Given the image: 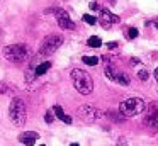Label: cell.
Returning a JSON list of instances; mask_svg holds the SVG:
<instances>
[{
	"mask_svg": "<svg viewBox=\"0 0 158 146\" xmlns=\"http://www.w3.org/2000/svg\"><path fill=\"white\" fill-rule=\"evenodd\" d=\"M72 81H73V87L77 88V92H78V94H82V95L92 94L94 81H92V77H90L85 70L73 68V70H72Z\"/></svg>",
	"mask_w": 158,
	"mask_h": 146,
	"instance_id": "cell-1",
	"label": "cell"
},
{
	"mask_svg": "<svg viewBox=\"0 0 158 146\" xmlns=\"http://www.w3.org/2000/svg\"><path fill=\"white\" fill-rule=\"evenodd\" d=\"M144 111H146V104L139 97L126 98V100H123L119 104V112L123 114V117H134V115L141 114Z\"/></svg>",
	"mask_w": 158,
	"mask_h": 146,
	"instance_id": "cell-2",
	"label": "cell"
},
{
	"mask_svg": "<svg viewBox=\"0 0 158 146\" xmlns=\"http://www.w3.org/2000/svg\"><path fill=\"white\" fill-rule=\"evenodd\" d=\"M2 54H4V58L7 61L19 65V63H24V61L27 60L29 49H27L26 44H10V46H5L4 48Z\"/></svg>",
	"mask_w": 158,
	"mask_h": 146,
	"instance_id": "cell-3",
	"label": "cell"
},
{
	"mask_svg": "<svg viewBox=\"0 0 158 146\" xmlns=\"http://www.w3.org/2000/svg\"><path fill=\"white\" fill-rule=\"evenodd\" d=\"M9 117L14 122V126H24L26 119H27V111H26V104L19 97H14L9 105Z\"/></svg>",
	"mask_w": 158,
	"mask_h": 146,
	"instance_id": "cell-4",
	"label": "cell"
},
{
	"mask_svg": "<svg viewBox=\"0 0 158 146\" xmlns=\"http://www.w3.org/2000/svg\"><path fill=\"white\" fill-rule=\"evenodd\" d=\"M63 44V37L58 34H51V36H46L43 39L41 46H39V56H49L55 51H58V48Z\"/></svg>",
	"mask_w": 158,
	"mask_h": 146,
	"instance_id": "cell-5",
	"label": "cell"
},
{
	"mask_svg": "<svg viewBox=\"0 0 158 146\" xmlns=\"http://www.w3.org/2000/svg\"><path fill=\"white\" fill-rule=\"evenodd\" d=\"M77 115L85 122H95L97 119L102 117V112L94 105H80L77 109Z\"/></svg>",
	"mask_w": 158,
	"mask_h": 146,
	"instance_id": "cell-6",
	"label": "cell"
},
{
	"mask_svg": "<svg viewBox=\"0 0 158 146\" xmlns=\"http://www.w3.org/2000/svg\"><path fill=\"white\" fill-rule=\"evenodd\" d=\"M104 71H106V77L109 78V80L117 81V83H121V85H129V75H126V73H123V71L116 70L110 63L106 65Z\"/></svg>",
	"mask_w": 158,
	"mask_h": 146,
	"instance_id": "cell-7",
	"label": "cell"
},
{
	"mask_svg": "<svg viewBox=\"0 0 158 146\" xmlns=\"http://www.w3.org/2000/svg\"><path fill=\"white\" fill-rule=\"evenodd\" d=\"M144 112V126L150 129H158V104H151Z\"/></svg>",
	"mask_w": 158,
	"mask_h": 146,
	"instance_id": "cell-8",
	"label": "cell"
},
{
	"mask_svg": "<svg viewBox=\"0 0 158 146\" xmlns=\"http://www.w3.org/2000/svg\"><path fill=\"white\" fill-rule=\"evenodd\" d=\"M53 12H55L56 20H58V26L61 27V29H66V31L75 29V22L70 19V15H68V12H66V10H63V9H55Z\"/></svg>",
	"mask_w": 158,
	"mask_h": 146,
	"instance_id": "cell-9",
	"label": "cell"
},
{
	"mask_svg": "<svg viewBox=\"0 0 158 146\" xmlns=\"http://www.w3.org/2000/svg\"><path fill=\"white\" fill-rule=\"evenodd\" d=\"M99 22L102 24L104 27H110L112 24H117V22H119V17L114 15V14L110 12V10H107V9H100Z\"/></svg>",
	"mask_w": 158,
	"mask_h": 146,
	"instance_id": "cell-10",
	"label": "cell"
},
{
	"mask_svg": "<svg viewBox=\"0 0 158 146\" xmlns=\"http://www.w3.org/2000/svg\"><path fill=\"white\" fill-rule=\"evenodd\" d=\"M38 138H39L38 132H34V131H26V132H22V134L19 136V141H21L22 144H26V146H32V144H36Z\"/></svg>",
	"mask_w": 158,
	"mask_h": 146,
	"instance_id": "cell-11",
	"label": "cell"
},
{
	"mask_svg": "<svg viewBox=\"0 0 158 146\" xmlns=\"http://www.w3.org/2000/svg\"><path fill=\"white\" fill-rule=\"evenodd\" d=\"M53 112H55L56 117H58L60 121H63L65 124H72V117H70V115H66L65 112H63V109L60 107V105H55V107H53Z\"/></svg>",
	"mask_w": 158,
	"mask_h": 146,
	"instance_id": "cell-12",
	"label": "cell"
},
{
	"mask_svg": "<svg viewBox=\"0 0 158 146\" xmlns=\"http://www.w3.org/2000/svg\"><path fill=\"white\" fill-rule=\"evenodd\" d=\"M51 68V61H44V63H39L38 66H36V77H41V75H44L46 71Z\"/></svg>",
	"mask_w": 158,
	"mask_h": 146,
	"instance_id": "cell-13",
	"label": "cell"
},
{
	"mask_svg": "<svg viewBox=\"0 0 158 146\" xmlns=\"http://www.w3.org/2000/svg\"><path fill=\"white\" fill-rule=\"evenodd\" d=\"M87 46H90V48H100V46H102V39H100L99 36H90L89 41H87Z\"/></svg>",
	"mask_w": 158,
	"mask_h": 146,
	"instance_id": "cell-14",
	"label": "cell"
},
{
	"mask_svg": "<svg viewBox=\"0 0 158 146\" xmlns=\"http://www.w3.org/2000/svg\"><path fill=\"white\" fill-rule=\"evenodd\" d=\"M82 61L85 65H89V66H95V65H99V58L97 56H83Z\"/></svg>",
	"mask_w": 158,
	"mask_h": 146,
	"instance_id": "cell-15",
	"label": "cell"
},
{
	"mask_svg": "<svg viewBox=\"0 0 158 146\" xmlns=\"http://www.w3.org/2000/svg\"><path fill=\"white\" fill-rule=\"evenodd\" d=\"M82 19H83V22L90 24V26H95V24H97V19H95L94 15H90V14H85V15H83Z\"/></svg>",
	"mask_w": 158,
	"mask_h": 146,
	"instance_id": "cell-16",
	"label": "cell"
},
{
	"mask_svg": "<svg viewBox=\"0 0 158 146\" xmlns=\"http://www.w3.org/2000/svg\"><path fill=\"white\" fill-rule=\"evenodd\" d=\"M127 37H129V39H136L138 37V29L136 27H129V29H127Z\"/></svg>",
	"mask_w": 158,
	"mask_h": 146,
	"instance_id": "cell-17",
	"label": "cell"
},
{
	"mask_svg": "<svg viewBox=\"0 0 158 146\" xmlns=\"http://www.w3.org/2000/svg\"><path fill=\"white\" fill-rule=\"evenodd\" d=\"M138 78H139V80H148V71L144 70V68H141V70H138Z\"/></svg>",
	"mask_w": 158,
	"mask_h": 146,
	"instance_id": "cell-18",
	"label": "cell"
},
{
	"mask_svg": "<svg viewBox=\"0 0 158 146\" xmlns=\"http://www.w3.org/2000/svg\"><path fill=\"white\" fill-rule=\"evenodd\" d=\"M53 119H55V115H53V112H51V111H48V112L44 114V121L48 122V124H51V122H53Z\"/></svg>",
	"mask_w": 158,
	"mask_h": 146,
	"instance_id": "cell-19",
	"label": "cell"
},
{
	"mask_svg": "<svg viewBox=\"0 0 158 146\" xmlns=\"http://www.w3.org/2000/svg\"><path fill=\"white\" fill-rule=\"evenodd\" d=\"M9 92H10L9 85H5L4 81H0V94H9Z\"/></svg>",
	"mask_w": 158,
	"mask_h": 146,
	"instance_id": "cell-20",
	"label": "cell"
},
{
	"mask_svg": "<svg viewBox=\"0 0 158 146\" xmlns=\"http://www.w3.org/2000/svg\"><path fill=\"white\" fill-rule=\"evenodd\" d=\"M90 9H92V10H100V7L97 5L95 2H92V3H90Z\"/></svg>",
	"mask_w": 158,
	"mask_h": 146,
	"instance_id": "cell-21",
	"label": "cell"
},
{
	"mask_svg": "<svg viewBox=\"0 0 158 146\" xmlns=\"http://www.w3.org/2000/svg\"><path fill=\"white\" fill-rule=\"evenodd\" d=\"M107 48H109V49H114V48H117V43H109Z\"/></svg>",
	"mask_w": 158,
	"mask_h": 146,
	"instance_id": "cell-22",
	"label": "cell"
},
{
	"mask_svg": "<svg viewBox=\"0 0 158 146\" xmlns=\"http://www.w3.org/2000/svg\"><path fill=\"white\" fill-rule=\"evenodd\" d=\"M153 75H155V80L158 81V68H156V70H155V73H153Z\"/></svg>",
	"mask_w": 158,
	"mask_h": 146,
	"instance_id": "cell-23",
	"label": "cell"
},
{
	"mask_svg": "<svg viewBox=\"0 0 158 146\" xmlns=\"http://www.w3.org/2000/svg\"><path fill=\"white\" fill-rule=\"evenodd\" d=\"M116 146H127V144H126V143H124V141H119V143H117Z\"/></svg>",
	"mask_w": 158,
	"mask_h": 146,
	"instance_id": "cell-24",
	"label": "cell"
},
{
	"mask_svg": "<svg viewBox=\"0 0 158 146\" xmlns=\"http://www.w3.org/2000/svg\"><path fill=\"white\" fill-rule=\"evenodd\" d=\"M70 146H80V144H78V143H72Z\"/></svg>",
	"mask_w": 158,
	"mask_h": 146,
	"instance_id": "cell-25",
	"label": "cell"
},
{
	"mask_svg": "<svg viewBox=\"0 0 158 146\" xmlns=\"http://www.w3.org/2000/svg\"><path fill=\"white\" fill-rule=\"evenodd\" d=\"M41 146H44V144H41Z\"/></svg>",
	"mask_w": 158,
	"mask_h": 146,
	"instance_id": "cell-26",
	"label": "cell"
}]
</instances>
